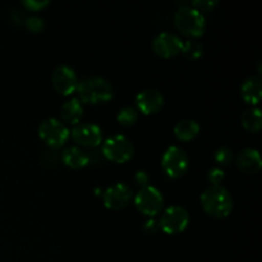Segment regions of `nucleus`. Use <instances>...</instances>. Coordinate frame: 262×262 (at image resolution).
Returning a JSON list of instances; mask_svg holds the SVG:
<instances>
[{
  "label": "nucleus",
  "mask_w": 262,
  "mask_h": 262,
  "mask_svg": "<svg viewBox=\"0 0 262 262\" xmlns=\"http://www.w3.org/2000/svg\"><path fill=\"white\" fill-rule=\"evenodd\" d=\"M201 205L214 217H227L233 210V197L225 187L210 186L201 193Z\"/></svg>",
  "instance_id": "1"
},
{
  "label": "nucleus",
  "mask_w": 262,
  "mask_h": 262,
  "mask_svg": "<svg viewBox=\"0 0 262 262\" xmlns=\"http://www.w3.org/2000/svg\"><path fill=\"white\" fill-rule=\"evenodd\" d=\"M78 99L86 104H104L112 100L113 86L107 79L100 76L87 77L81 79L77 86Z\"/></svg>",
  "instance_id": "2"
},
{
  "label": "nucleus",
  "mask_w": 262,
  "mask_h": 262,
  "mask_svg": "<svg viewBox=\"0 0 262 262\" xmlns=\"http://www.w3.org/2000/svg\"><path fill=\"white\" fill-rule=\"evenodd\" d=\"M174 23L177 28L189 37H199L205 32L206 20L204 14L193 8L191 3L182 4L174 14Z\"/></svg>",
  "instance_id": "3"
},
{
  "label": "nucleus",
  "mask_w": 262,
  "mask_h": 262,
  "mask_svg": "<svg viewBox=\"0 0 262 262\" xmlns=\"http://www.w3.org/2000/svg\"><path fill=\"white\" fill-rule=\"evenodd\" d=\"M69 135L71 130L68 127L56 118H48L38 125V136L49 147L59 148L64 146L68 141Z\"/></svg>",
  "instance_id": "4"
},
{
  "label": "nucleus",
  "mask_w": 262,
  "mask_h": 262,
  "mask_svg": "<svg viewBox=\"0 0 262 262\" xmlns=\"http://www.w3.org/2000/svg\"><path fill=\"white\" fill-rule=\"evenodd\" d=\"M102 154L106 159L114 163H125L135 154L133 143L123 135H113L102 143Z\"/></svg>",
  "instance_id": "5"
},
{
  "label": "nucleus",
  "mask_w": 262,
  "mask_h": 262,
  "mask_svg": "<svg viewBox=\"0 0 262 262\" xmlns=\"http://www.w3.org/2000/svg\"><path fill=\"white\" fill-rule=\"evenodd\" d=\"M135 205L142 214L152 217L164 207V197L160 189L154 186L142 187L135 196Z\"/></svg>",
  "instance_id": "6"
},
{
  "label": "nucleus",
  "mask_w": 262,
  "mask_h": 262,
  "mask_svg": "<svg viewBox=\"0 0 262 262\" xmlns=\"http://www.w3.org/2000/svg\"><path fill=\"white\" fill-rule=\"evenodd\" d=\"M189 159L186 151L179 146H170L165 150L161 158V166L166 176L170 178H178L187 171Z\"/></svg>",
  "instance_id": "7"
},
{
  "label": "nucleus",
  "mask_w": 262,
  "mask_h": 262,
  "mask_svg": "<svg viewBox=\"0 0 262 262\" xmlns=\"http://www.w3.org/2000/svg\"><path fill=\"white\" fill-rule=\"evenodd\" d=\"M189 223V214L184 207L174 205L168 207L161 214L159 227L168 234H178L186 230Z\"/></svg>",
  "instance_id": "8"
},
{
  "label": "nucleus",
  "mask_w": 262,
  "mask_h": 262,
  "mask_svg": "<svg viewBox=\"0 0 262 262\" xmlns=\"http://www.w3.org/2000/svg\"><path fill=\"white\" fill-rule=\"evenodd\" d=\"M72 138L78 146L94 148L102 142V129L91 122L78 123L71 130Z\"/></svg>",
  "instance_id": "9"
},
{
  "label": "nucleus",
  "mask_w": 262,
  "mask_h": 262,
  "mask_svg": "<svg viewBox=\"0 0 262 262\" xmlns=\"http://www.w3.org/2000/svg\"><path fill=\"white\" fill-rule=\"evenodd\" d=\"M54 89L61 95L73 94L78 86V77L76 71L67 64H60L56 67L51 76Z\"/></svg>",
  "instance_id": "10"
},
{
  "label": "nucleus",
  "mask_w": 262,
  "mask_h": 262,
  "mask_svg": "<svg viewBox=\"0 0 262 262\" xmlns=\"http://www.w3.org/2000/svg\"><path fill=\"white\" fill-rule=\"evenodd\" d=\"M183 40L173 32H161L154 38L152 50L161 58H173L181 53Z\"/></svg>",
  "instance_id": "11"
},
{
  "label": "nucleus",
  "mask_w": 262,
  "mask_h": 262,
  "mask_svg": "<svg viewBox=\"0 0 262 262\" xmlns=\"http://www.w3.org/2000/svg\"><path fill=\"white\" fill-rule=\"evenodd\" d=\"M132 200V189L125 183H115L104 192V204L107 209L119 210Z\"/></svg>",
  "instance_id": "12"
},
{
  "label": "nucleus",
  "mask_w": 262,
  "mask_h": 262,
  "mask_svg": "<svg viewBox=\"0 0 262 262\" xmlns=\"http://www.w3.org/2000/svg\"><path fill=\"white\" fill-rule=\"evenodd\" d=\"M136 105L143 114H154L163 107L164 96L156 89L142 90L136 96Z\"/></svg>",
  "instance_id": "13"
},
{
  "label": "nucleus",
  "mask_w": 262,
  "mask_h": 262,
  "mask_svg": "<svg viewBox=\"0 0 262 262\" xmlns=\"http://www.w3.org/2000/svg\"><path fill=\"white\" fill-rule=\"evenodd\" d=\"M237 165L243 173L256 174L262 166L261 155L256 148H245L237 156Z\"/></svg>",
  "instance_id": "14"
},
{
  "label": "nucleus",
  "mask_w": 262,
  "mask_h": 262,
  "mask_svg": "<svg viewBox=\"0 0 262 262\" xmlns=\"http://www.w3.org/2000/svg\"><path fill=\"white\" fill-rule=\"evenodd\" d=\"M241 96L247 104L257 105L262 96V81L258 76H251L241 86Z\"/></svg>",
  "instance_id": "15"
},
{
  "label": "nucleus",
  "mask_w": 262,
  "mask_h": 262,
  "mask_svg": "<svg viewBox=\"0 0 262 262\" xmlns=\"http://www.w3.org/2000/svg\"><path fill=\"white\" fill-rule=\"evenodd\" d=\"M82 115H83V104L78 97H73L66 101L60 109V117L64 120V124L66 123L74 125L78 124Z\"/></svg>",
  "instance_id": "16"
},
{
  "label": "nucleus",
  "mask_w": 262,
  "mask_h": 262,
  "mask_svg": "<svg viewBox=\"0 0 262 262\" xmlns=\"http://www.w3.org/2000/svg\"><path fill=\"white\" fill-rule=\"evenodd\" d=\"M61 160L72 169H81L90 161V156L78 146H69L61 154Z\"/></svg>",
  "instance_id": "17"
},
{
  "label": "nucleus",
  "mask_w": 262,
  "mask_h": 262,
  "mask_svg": "<svg viewBox=\"0 0 262 262\" xmlns=\"http://www.w3.org/2000/svg\"><path fill=\"white\" fill-rule=\"evenodd\" d=\"M200 133V124L194 119H182L174 125V135L181 141H191Z\"/></svg>",
  "instance_id": "18"
},
{
  "label": "nucleus",
  "mask_w": 262,
  "mask_h": 262,
  "mask_svg": "<svg viewBox=\"0 0 262 262\" xmlns=\"http://www.w3.org/2000/svg\"><path fill=\"white\" fill-rule=\"evenodd\" d=\"M241 123L251 132H258L262 128V113L260 107H250L242 113Z\"/></svg>",
  "instance_id": "19"
},
{
  "label": "nucleus",
  "mask_w": 262,
  "mask_h": 262,
  "mask_svg": "<svg viewBox=\"0 0 262 262\" xmlns=\"http://www.w3.org/2000/svg\"><path fill=\"white\" fill-rule=\"evenodd\" d=\"M181 53L183 54L187 59H189V60H197V59L201 58L202 54H204V46H202V43L199 42L197 40L183 41Z\"/></svg>",
  "instance_id": "20"
},
{
  "label": "nucleus",
  "mask_w": 262,
  "mask_h": 262,
  "mask_svg": "<svg viewBox=\"0 0 262 262\" xmlns=\"http://www.w3.org/2000/svg\"><path fill=\"white\" fill-rule=\"evenodd\" d=\"M117 119L118 122H119L122 125H124V127H130V125L135 124L138 119L137 109L130 106V105L122 107V109L118 112Z\"/></svg>",
  "instance_id": "21"
},
{
  "label": "nucleus",
  "mask_w": 262,
  "mask_h": 262,
  "mask_svg": "<svg viewBox=\"0 0 262 262\" xmlns=\"http://www.w3.org/2000/svg\"><path fill=\"white\" fill-rule=\"evenodd\" d=\"M233 158H234L233 151L229 147H227V146H222L214 154L215 161L217 164H220V165H228V164L232 163Z\"/></svg>",
  "instance_id": "22"
},
{
  "label": "nucleus",
  "mask_w": 262,
  "mask_h": 262,
  "mask_svg": "<svg viewBox=\"0 0 262 262\" xmlns=\"http://www.w3.org/2000/svg\"><path fill=\"white\" fill-rule=\"evenodd\" d=\"M217 0H194L191 3L193 8H196L199 12H211L217 7Z\"/></svg>",
  "instance_id": "23"
},
{
  "label": "nucleus",
  "mask_w": 262,
  "mask_h": 262,
  "mask_svg": "<svg viewBox=\"0 0 262 262\" xmlns=\"http://www.w3.org/2000/svg\"><path fill=\"white\" fill-rule=\"evenodd\" d=\"M26 27L28 28L32 32H41L45 27V22L41 17H37V15H31L26 19Z\"/></svg>",
  "instance_id": "24"
},
{
  "label": "nucleus",
  "mask_w": 262,
  "mask_h": 262,
  "mask_svg": "<svg viewBox=\"0 0 262 262\" xmlns=\"http://www.w3.org/2000/svg\"><path fill=\"white\" fill-rule=\"evenodd\" d=\"M224 170H223L222 168H219V166H214V168L210 169L209 173H207V178H209L211 186H217V184L222 183V182L224 181Z\"/></svg>",
  "instance_id": "25"
},
{
  "label": "nucleus",
  "mask_w": 262,
  "mask_h": 262,
  "mask_svg": "<svg viewBox=\"0 0 262 262\" xmlns=\"http://www.w3.org/2000/svg\"><path fill=\"white\" fill-rule=\"evenodd\" d=\"M22 4L27 9L36 12V10H41L46 5H49V0H23Z\"/></svg>",
  "instance_id": "26"
},
{
  "label": "nucleus",
  "mask_w": 262,
  "mask_h": 262,
  "mask_svg": "<svg viewBox=\"0 0 262 262\" xmlns=\"http://www.w3.org/2000/svg\"><path fill=\"white\" fill-rule=\"evenodd\" d=\"M133 179H135V183L137 184V186H140L141 188H142V187L148 186V183H150V177H148L147 171L145 170L136 171Z\"/></svg>",
  "instance_id": "27"
},
{
  "label": "nucleus",
  "mask_w": 262,
  "mask_h": 262,
  "mask_svg": "<svg viewBox=\"0 0 262 262\" xmlns=\"http://www.w3.org/2000/svg\"><path fill=\"white\" fill-rule=\"evenodd\" d=\"M159 222L154 217H148L145 223H143V230H145L147 234H154L159 230Z\"/></svg>",
  "instance_id": "28"
}]
</instances>
